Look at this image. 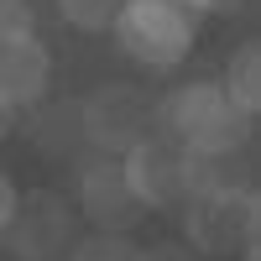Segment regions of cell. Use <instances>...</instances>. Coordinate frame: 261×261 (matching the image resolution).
I'll return each mask as SVG.
<instances>
[{
	"label": "cell",
	"instance_id": "18",
	"mask_svg": "<svg viewBox=\"0 0 261 261\" xmlns=\"http://www.w3.org/2000/svg\"><path fill=\"white\" fill-rule=\"evenodd\" d=\"M241 261H261V251H256V246H251V251H241Z\"/></svg>",
	"mask_w": 261,
	"mask_h": 261
},
{
	"label": "cell",
	"instance_id": "6",
	"mask_svg": "<svg viewBox=\"0 0 261 261\" xmlns=\"http://www.w3.org/2000/svg\"><path fill=\"white\" fill-rule=\"evenodd\" d=\"M0 241H6V251L16 261H58L73 246V209H68V199H58V193L21 199L11 225L0 230Z\"/></svg>",
	"mask_w": 261,
	"mask_h": 261
},
{
	"label": "cell",
	"instance_id": "13",
	"mask_svg": "<svg viewBox=\"0 0 261 261\" xmlns=\"http://www.w3.org/2000/svg\"><path fill=\"white\" fill-rule=\"evenodd\" d=\"M0 32H37L32 0H0Z\"/></svg>",
	"mask_w": 261,
	"mask_h": 261
},
{
	"label": "cell",
	"instance_id": "5",
	"mask_svg": "<svg viewBox=\"0 0 261 261\" xmlns=\"http://www.w3.org/2000/svg\"><path fill=\"white\" fill-rule=\"evenodd\" d=\"M79 130H84V146H94L99 157H125L136 141L157 136L151 130V99L130 84H99L79 105Z\"/></svg>",
	"mask_w": 261,
	"mask_h": 261
},
{
	"label": "cell",
	"instance_id": "2",
	"mask_svg": "<svg viewBox=\"0 0 261 261\" xmlns=\"http://www.w3.org/2000/svg\"><path fill=\"white\" fill-rule=\"evenodd\" d=\"M110 32H115V47L130 63L162 73V68H178V63L193 53L199 21H188L183 11H172L167 0H120Z\"/></svg>",
	"mask_w": 261,
	"mask_h": 261
},
{
	"label": "cell",
	"instance_id": "9",
	"mask_svg": "<svg viewBox=\"0 0 261 261\" xmlns=\"http://www.w3.org/2000/svg\"><path fill=\"white\" fill-rule=\"evenodd\" d=\"M220 84H225V94L256 120V110H261V42H241V47L230 53Z\"/></svg>",
	"mask_w": 261,
	"mask_h": 261
},
{
	"label": "cell",
	"instance_id": "15",
	"mask_svg": "<svg viewBox=\"0 0 261 261\" xmlns=\"http://www.w3.org/2000/svg\"><path fill=\"white\" fill-rule=\"evenodd\" d=\"M167 6H172V11H183L188 21H204V16H209V11H204V0H167Z\"/></svg>",
	"mask_w": 261,
	"mask_h": 261
},
{
	"label": "cell",
	"instance_id": "16",
	"mask_svg": "<svg viewBox=\"0 0 261 261\" xmlns=\"http://www.w3.org/2000/svg\"><path fill=\"white\" fill-rule=\"evenodd\" d=\"M246 0H204V11H220V16H230V11H241Z\"/></svg>",
	"mask_w": 261,
	"mask_h": 261
},
{
	"label": "cell",
	"instance_id": "8",
	"mask_svg": "<svg viewBox=\"0 0 261 261\" xmlns=\"http://www.w3.org/2000/svg\"><path fill=\"white\" fill-rule=\"evenodd\" d=\"M53 89V53L37 32H0V105L32 110Z\"/></svg>",
	"mask_w": 261,
	"mask_h": 261
},
{
	"label": "cell",
	"instance_id": "1",
	"mask_svg": "<svg viewBox=\"0 0 261 261\" xmlns=\"http://www.w3.org/2000/svg\"><path fill=\"white\" fill-rule=\"evenodd\" d=\"M151 130L188 157H235L251 141V115L214 79H188L151 105Z\"/></svg>",
	"mask_w": 261,
	"mask_h": 261
},
{
	"label": "cell",
	"instance_id": "3",
	"mask_svg": "<svg viewBox=\"0 0 261 261\" xmlns=\"http://www.w3.org/2000/svg\"><path fill=\"white\" fill-rule=\"evenodd\" d=\"M188 214V241L199 246L204 256H241L256 246V230H261V199L251 183H220V188H204L183 204Z\"/></svg>",
	"mask_w": 261,
	"mask_h": 261
},
{
	"label": "cell",
	"instance_id": "7",
	"mask_svg": "<svg viewBox=\"0 0 261 261\" xmlns=\"http://www.w3.org/2000/svg\"><path fill=\"white\" fill-rule=\"evenodd\" d=\"M79 214L94 230H105V235H130L141 225L146 209L136 204V193H130L125 172H120V157H99V162L79 167Z\"/></svg>",
	"mask_w": 261,
	"mask_h": 261
},
{
	"label": "cell",
	"instance_id": "12",
	"mask_svg": "<svg viewBox=\"0 0 261 261\" xmlns=\"http://www.w3.org/2000/svg\"><path fill=\"white\" fill-rule=\"evenodd\" d=\"M68 261H146V256L130 246V235H105V230H94L89 241L68 246Z\"/></svg>",
	"mask_w": 261,
	"mask_h": 261
},
{
	"label": "cell",
	"instance_id": "17",
	"mask_svg": "<svg viewBox=\"0 0 261 261\" xmlns=\"http://www.w3.org/2000/svg\"><path fill=\"white\" fill-rule=\"evenodd\" d=\"M11 130H16V110H6V105H0V141H6Z\"/></svg>",
	"mask_w": 261,
	"mask_h": 261
},
{
	"label": "cell",
	"instance_id": "14",
	"mask_svg": "<svg viewBox=\"0 0 261 261\" xmlns=\"http://www.w3.org/2000/svg\"><path fill=\"white\" fill-rule=\"evenodd\" d=\"M16 204H21V193H16V183H11V172L0 167V230L11 225V214H16Z\"/></svg>",
	"mask_w": 261,
	"mask_h": 261
},
{
	"label": "cell",
	"instance_id": "4",
	"mask_svg": "<svg viewBox=\"0 0 261 261\" xmlns=\"http://www.w3.org/2000/svg\"><path fill=\"white\" fill-rule=\"evenodd\" d=\"M120 172H125V183H130V193H136L141 209H183L193 193L204 188L199 157H188L183 146H172L162 136L136 141L120 157Z\"/></svg>",
	"mask_w": 261,
	"mask_h": 261
},
{
	"label": "cell",
	"instance_id": "10",
	"mask_svg": "<svg viewBox=\"0 0 261 261\" xmlns=\"http://www.w3.org/2000/svg\"><path fill=\"white\" fill-rule=\"evenodd\" d=\"M37 146L47 157H73L84 146V130H79V105H53V120L37 125Z\"/></svg>",
	"mask_w": 261,
	"mask_h": 261
},
{
	"label": "cell",
	"instance_id": "11",
	"mask_svg": "<svg viewBox=\"0 0 261 261\" xmlns=\"http://www.w3.org/2000/svg\"><path fill=\"white\" fill-rule=\"evenodd\" d=\"M53 6H58V16L68 21L73 32H110L120 0H53Z\"/></svg>",
	"mask_w": 261,
	"mask_h": 261
}]
</instances>
